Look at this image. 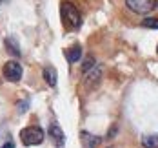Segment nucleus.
Here are the masks:
<instances>
[{"mask_svg":"<svg viewBox=\"0 0 158 148\" xmlns=\"http://www.w3.org/2000/svg\"><path fill=\"white\" fill-rule=\"evenodd\" d=\"M62 22L69 31H75L82 26V16H80L78 9L75 7V4H71V2L62 4Z\"/></svg>","mask_w":158,"mask_h":148,"instance_id":"obj_1","label":"nucleus"},{"mask_svg":"<svg viewBox=\"0 0 158 148\" xmlns=\"http://www.w3.org/2000/svg\"><path fill=\"white\" fill-rule=\"evenodd\" d=\"M20 141L26 146H36L44 141V130L40 126H27L20 130Z\"/></svg>","mask_w":158,"mask_h":148,"instance_id":"obj_2","label":"nucleus"},{"mask_svg":"<svg viewBox=\"0 0 158 148\" xmlns=\"http://www.w3.org/2000/svg\"><path fill=\"white\" fill-rule=\"evenodd\" d=\"M4 77L7 79L9 82H18L20 77H22V66L18 64L16 61H7L4 64Z\"/></svg>","mask_w":158,"mask_h":148,"instance_id":"obj_3","label":"nucleus"},{"mask_svg":"<svg viewBox=\"0 0 158 148\" xmlns=\"http://www.w3.org/2000/svg\"><path fill=\"white\" fill-rule=\"evenodd\" d=\"M100 79H102V70L100 66H93L91 70L84 71V84L87 88H96L100 84Z\"/></svg>","mask_w":158,"mask_h":148,"instance_id":"obj_4","label":"nucleus"},{"mask_svg":"<svg viewBox=\"0 0 158 148\" xmlns=\"http://www.w3.org/2000/svg\"><path fill=\"white\" fill-rule=\"evenodd\" d=\"M126 6L133 13H138V15L149 13L153 9V2L151 0H126Z\"/></svg>","mask_w":158,"mask_h":148,"instance_id":"obj_5","label":"nucleus"},{"mask_svg":"<svg viewBox=\"0 0 158 148\" xmlns=\"http://www.w3.org/2000/svg\"><path fill=\"white\" fill-rule=\"evenodd\" d=\"M48 133H49V139H51V143H53L56 148H62V146H64V143H65V135H64L62 128H60L58 124H51Z\"/></svg>","mask_w":158,"mask_h":148,"instance_id":"obj_6","label":"nucleus"},{"mask_svg":"<svg viewBox=\"0 0 158 148\" xmlns=\"http://www.w3.org/2000/svg\"><path fill=\"white\" fill-rule=\"evenodd\" d=\"M80 57H82V46H80V44H75V46H71V48L65 49V59H67V62L75 64V62L80 61Z\"/></svg>","mask_w":158,"mask_h":148,"instance_id":"obj_7","label":"nucleus"},{"mask_svg":"<svg viewBox=\"0 0 158 148\" xmlns=\"http://www.w3.org/2000/svg\"><path fill=\"white\" fill-rule=\"evenodd\" d=\"M82 143L85 148H96L100 143H102V137L98 135H91L89 132H82Z\"/></svg>","mask_w":158,"mask_h":148,"instance_id":"obj_8","label":"nucleus"},{"mask_svg":"<svg viewBox=\"0 0 158 148\" xmlns=\"http://www.w3.org/2000/svg\"><path fill=\"white\" fill-rule=\"evenodd\" d=\"M42 77H44V81L48 82L51 88H53V86H56L58 77H56V70H55L53 66H46V68L42 70Z\"/></svg>","mask_w":158,"mask_h":148,"instance_id":"obj_9","label":"nucleus"},{"mask_svg":"<svg viewBox=\"0 0 158 148\" xmlns=\"http://www.w3.org/2000/svg\"><path fill=\"white\" fill-rule=\"evenodd\" d=\"M4 44H6V49H7L11 55H15V57H20V55H22L20 46L16 44V38H15V37H7V38L4 40Z\"/></svg>","mask_w":158,"mask_h":148,"instance_id":"obj_10","label":"nucleus"},{"mask_svg":"<svg viewBox=\"0 0 158 148\" xmlns=\"http://www.w3.org/2000/svg\"><path fill=\"white\" fill-rule=\"evenodd\" d=\"M143 148H158V135H145L142 137Z\"/></svg>","mask_w":158,"mask_h":148,"instance_id":"obj_11","label":"nucleus"},{"mask_svg":"<svg viewBox=\"0 0 158 148\" xmlns=\"http://www.w3.org/2000/svg\"><path fill=\"white\" fill-rule=\"evenodd\" d=\"M142 26L147 29H158V16H147L142 20Z\"/></svg>","mask_w":158,"mask_h":148,"instance_id":"obj_12","label":"nucleus"},{"mask_svg":"<svg viewBox=\"0 0 158 148\" xmlns=\"http://www.w3.org/2000/svg\"><path fill=\"white\" fill-rule=\"evenodd\" d=\"M27 106H29V99L22 97V101H18V104H16V110H18L20 114H24V112L27 110Z\"/></svg>","mask_w":158,"mask_h":148,"instance_id":"obj_13","label":"nucleus"},{"mask_svg":"<svg viewBox=\"0 0 158 148\" xmlns=\"http://www.w3.org/2000/svg\"><path fill=\"white\" fill-rule=\"evenodd\" d=\"M93 66H95V59H93V57H89V59H87V61L84 62V66H82V70H84V71H87V70H91Z\"/></svg>","mask_w":158,"mask_h":148,"instance_id":"obj_14","label":"nucleus"},{"mask_svg":"<svg viewBox=\"0 0 158 148\" xmlns=\"http://www.w3.org/2000/svg\"><path fill=\"white\" fill-rule=\"evenodd\" d=\"M0 148H15V143H11V141H7L4 146H0Z\"/></svg>","mask_w":158,"mask_h":148,"instance_id":"obj_15","label":"nucleus"},{"mask_svg":"<svg viewBox=\"0 0 158 148\" xmlns=\"http://www.w3.org/2000/svg\"><path fill=\"white\" fill-rule=\"evenodd\" d=\"M156 51H158V48H156Z\"/></svg>","mask_w":158,"mask_h":148,"instance_id":"obj_16","label":"nucleus"}]
</instances>
